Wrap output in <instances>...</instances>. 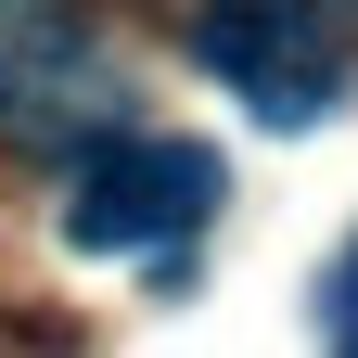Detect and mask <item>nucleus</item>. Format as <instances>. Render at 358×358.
I'll use <instances>...</instances> for the list:
<instances>
[{"mask_svg":"<svg viewBox=\"0 0 358 358\" xmlns=\"http://www.w3.org/2000/svg\"><path fill=\"white\" fill-rule=\"evenodd\" d=\"M217 192H231V166H217L205 141H154V128H128V141H103L77 166V192H64V243L90 256H166V243H192Z\"/></svg>","mask_w":358,"mask_h":358,"instance_id":"nucleus-1","label":"nucleus"},{"mask_svg":"<svg viewBox=\"0 0 358 358\" xmlns=\"http://www.w3.org/2000/svg\"><path fill=\"white\" fill-rule=\"evenodd\" d=\"M192 52H205L217 90H243L268 128H320L333 115V77H345L320 0H205V13H192Z\"/></svg>","mask_w":358,"mask_h":358,"instance_id":"nucleus-2","label":"nucleus"},{"mask_svg":"<svg viewBox=\"0 0 358 358\" xmlns=\"http://www.w3.org/2000/svg\"><path fill=\"white\" fill-rule=\"evenodd\" d=\"M115 115V64L64 0H0V141L64 154Z\"/></svg>","mask_w":358,"mask_h":358,"instance_id":"nucleus-3","label":"nucleus"},{"mask_svg":"<svg viewBox=\"0 0 358 358\" xmlns=\"http://www.w3.org/2000/svg\"><path fill=\"white\" fill-rule=\"evenodd\" d=\"M345 358H358V345H345Z\"/></svg>","mask_w":358,"mask_h":358,"instance_id":"nucleus-4","label":"nucleus"}]
</instances>
